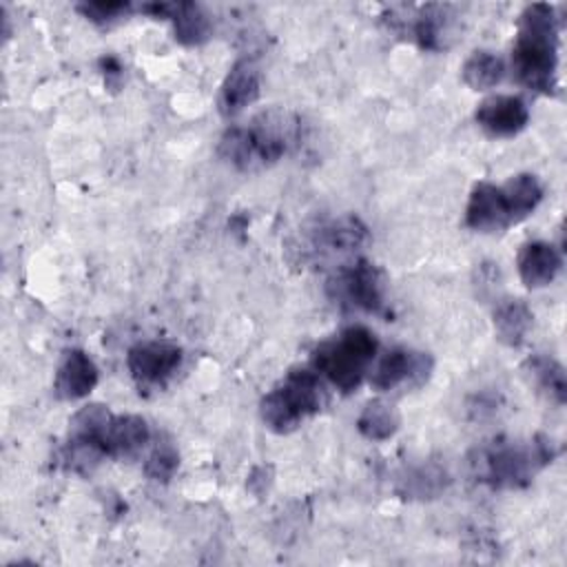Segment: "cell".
Instances as JSON below:
<instances>
[{
  "label": "cell",
  "mask_w": 567,
  "mask_h": 567,
  "mask_svg": "<svg viewBox=\"0 0 567 567\" xmlns=\"http://www.w3.org/2000/svg\"><path fill=\"white\" fill-rule=\"evenodd\" d=\"M512 69L527 89L547 95L556 91L558 18L554 7L536 2L523 9L512 49Z\"/></svg>",
  "instance_id": "1"
},
{
  "label": "cell",
  "mask_w": 567,
  "mask_h": 567,
  "mask_svg": "<svg viewBox=\"0 0 567 567\" xmlns=\"http://www.w3.org/2000/svg\"><path fill=\"white\" fill-rule=\"evenodd\" d=\"M297 120L292 113L270 109L259 113L250 126H230L219 140L217 153L237 171L250 173L275 164L297 140Z\"/></svg>",
  "instance_id": "2"
},
{
  "label": "cell",
  "mask_w": 567,
  "mask_h": 567,
  "mask_svg": "<svg viewBox=\"0 0 567 567\" xmlns=\"http://www.w3.org/2000/svg\"><path fill=\"white\" fill-rule=\"evenodd\" d=\"M377 350L379 341L372 330L365 326H348L334 339H328L312 350L310 365L341 392H352L377 359Z\"/></svg>",
  "instance_id": "3"
},
{
  "label": "cell",
  "mask_w": 567,
  "mask_h": 567,
  "mask_svg": "<svg viewBox=\"0 0 567 567\" xmlns=\"http://www.w3.org/2000/svg\"><path fill=\"white\" fill-rule=\"evenodd\" d=\"M556 447L547 436H534L529 443H494L474 452L472 467L478 481L501 489L525 487L532 476L551 463Z\"/></svg>",
  "instance_id": "4"
},
{
  "label": "cell",
  "mask_w": 567,
  "mask_h": 567,
  "mask_svg": "<svg viewBox=\"0 0 567 567\" xmlns=\"http://www.w3.org/2000/svg\"><path fill=\"white\" fill-rule=\"evenodd\" d=\"M323 405V385L315 370L292 368L259 403L261 421L277 434H288L303 419L317 414Z\"/></svg>",
  "instance_id": "5"
},
{
  "label": "cell",
  "mask_w": 567,
  "mask_h": 567,
  "mask_svg": "<svg viewBox=\"0 0 567 567\" xmlns=\"http://www.w3.org/2000/svg\"><path fill=\"white\" fill-rule=\"evenodd\" d=\"M328 292L332 295L334 301L365 310V312L383 310L381 272L368 259H357L354 264L341 268L328 281Z\"/></svg>",
  "instance_id": "6"
},
{
  "label": "cell",
  "mask_w": 567,
  "mask_h": 567,
  "mask_svg": "<svg viewBox=\"0 0 567 567\" xmlns=\"http://www.w3.org/2000/svg\"><path fill=\"white\" fill-rule=\"evenodd\" d=\"M126 365L137 385H162L182 365V348L171 341H140L128 350Z\"/></svg>",
  "instance_id": "7"
},
{
  "label": "cell",
  "mask_w": 567,
  "mask_h": 567,
  "mask_svg": "<svg viewBox=\"0 0 567 567\" xmlns=\"http://www.w3.org/2000/svg\"><path fill=\"white\" fill-rule=\"evenodd\" d=\"M432 368H434V359L430 352L392 348L377 361L370 374V383L381 392L392 390L403 381L421 385L432 374Z\"/></svg>",
  "instance_id": "8"
},
{
  "label": "cell",
  "mask_w": 567,
  "mask_h": 567,
  "mask_svg": "<svg viewBox=\"0 0 567 567\" xmlns=\"http://www.w3.org/2000/svg\"><path fill=\"white\" fill-rule=\"evenodd\" d=\"M476 124L494 137H512L529 122V109L518 95H489L474 113Z\"/></svg>",
  "instance_id": "9"
},
{
  "label": "cell",
  "mask_w": 567,
  "mask_h": 567,
  "mask_svg": "<svg viewBox=\"0 0 567 567\" xmlns=\"http://www.w3.org/2000/svg\"><path fill=\"white\" fill-rule=\"evenodd\" d=\"M97 377L100 374L93 359L80 348H69L62 352L60 365L55 370L53 392L62 401L84 399L97 385Z\"/></svg>",
  "instance_id": "10"
},
{
  "label": "cell",
  "mask_w": 567,
  "mask_h": 567,
  "mask_svg": "<svg viewBox=\"0 0 567 567\" xmlns=\"http://www.w3.org/2000/svg\"><path fill=\"white\" fill-rule=\"evenodd\" d=\"M259 66L250 58H239L226 73L219 89V111L224 117H233L250 106L259 97Z\"/></svg>",
  "instance_id": "11"
},
{
  "label": "cell",
  "mask_w": 567,
  "mask_h": 567,
  "mask_svg": "<svg viewBox=\"0 0 567 567\" xmlns=\"http://www.w3.org/2000/svg\"><path fill=\"white\" fill-rule=\"evenodd\" d=\"M465 224L476 233H498L512 226L501 186L489 182H478L465 206Z\"/></svg>",
  "instance_id": "12"
},
{
  "label": "cell",
  "mask_w": 567,
  "mask_h": 567,
  "mask_svg": "<svg viewBox=\"0 0 567 567\" xmlns=\"http://www.w3.org/2000/svg\"><path fill=\"white\" fill-rule=\"evenodd\" d=\"M142 11L155 18L173 20L175 40L186 47L202 44L210 35V20L195 2H151L144 4Z\"/></svg>",
  "instance_id": "13"
},
{
  "label": "cell",
  "mask_w": 567,
  "mask_h": 567,
  "mask_svg": "<svg viewBox=\"0 0 567 567\" xmlns=\"http://www.w3.org/2000/svg\"><path fill=\"white\" fill-rule=\"evenodd\" d=\"M516 266L518 277L527 288H545L556 279L563 257L549 241H527L518 252Z\"/></svg>",
  "instance_id": "14"
},
{
  "label": "cell",
  "mask_w": 567,
  "mask_h": 567,
  "mask_svg": "<svg viewBox=\"0 0 567 567\" xmlns=\"http://www.w3.org/2000/svg\"><path fill=\"white\" fill-rule=\"evenodd\" d=\"M456 22L452 7L447 4H425L419 9L412 22V35L419 47L427 51H443L454 40Z\"/></svg>",
  "instance_id": "15"
},
{
  "label": "cell",
  "mask_w": 567,
  "mask_h": 567,
  "mask_svg": "<svg viewBox=\"0 0 567 567\" xmlns=\"http://www.w3.org/2000/svg\"><path fill=\"white\" fill-rule=\"evenodd\" d=\"M151 439L148 423L137 414H113L104 436L102 447L106 456L120 458V456H133L137 454Z\"/></svg>",
  "instance_id": "16"
},
{
  "label": "cell",
  "mask_w": 567,
  "mask_h": 567,
  "mask_svg": "<svg viewBox=\"0 0 567 567\" xmlns=\"http://www.w3.org/2000/svg\"><path fill=\"white\" fill-rule=\"evenodd\" d=\"M534 323V315L523 299H501L494 308V330L505 346H520Z\"/></svg>",
  "instance_id": "17"
},
{
  "label": "cell",
  "mask_w": 567,
  "mask_h": 567,
  "mask_svg": "<svg viewBox=\"0 0 567 567\" xmlns=\"http://www.w3.org/2000/svg\"><path fill=\"white\" fill-rule=\"evenodd\" d=\"M501 193H503L505 208H507L512 224H516V221L525 219L529 213H534L543 199V186H540L538 177L532 173H518V175L509 177L501 186Z\"/></svg>",
  "instance_id": "18"
},
{
  "label": "cell",
  "mask_w": 567,
  "mask_h": 567,
  "mask_svg": "<svg viewBox=\"0 0 567 567\" xmlns=\"http://www.w3.org/2000/svg\"><path fill=\"white\" fill-rule=\"evenodd\" d=\"M525 372L534 379V383L558 405L567 401V381H565V368L547 357V354H532L525 361Z\"/></svg>",
  "instance_id": "19"
},
{
  "label": "cell",
  "mask_w": 567,
  "mask_h": 567,
  "mask_svg": "<svg viewBox=\"0 0 567 567\" xmlns=\"http://www.w3.org/2000/svg\"><path fill=\"white\" fill-rule=\"evenodd\" d=\"M357 430L368 441H388L399 430V414L390 403L372 399L363 405L357 419Z\"/></svg>",
  "instance_id": "20"
},
{
  "label": "cell",
  "mask_w": 567,
  "mask_h": 567,
  "mask_svg": "<svg viewBox=\"0 0 567 567\" xmlns=\"http://www.w3.org/2000/svg\"><path fill=\"white\" fill-rule=\"evenodd\" d=\"M463 82L474 89V91H487L492 86H496L503 75H505V64L498 55H494L492 51H474L463 69H461Z\"/></svg>",
  "instance_id": "21"
},
{
  "label": "cell",
  "mask_w": 567,
  "mask_h": 567,
  "mask_svg": "<svg viewBox=\"0 0 567 567\" xmlns=\"http://www.w3.org/2000/svg\"><path fill=\"white\" fill-rule=\"evenodd\" d=\"M368 239L365 224L354 215H343L321 228V241L334 252L357 250Z\"/></svg>",
  "instance_id": "22"
},
{
  "label": "cell",
  "mask_w": 567,
  "mask_h": 567,
  "mask_svg": "<svg viewBox=\"0 0 567 567\" xmlns=\"http://www.w3.org/2000/svg\"><path fill=\"white\" fill-rule=\"evenodd\" d=\"M111 416L113 414L102 403H89V405L80 408L69 421V439L93 441L102 447V436H104V430H106Z\"/></svg>",
  "instance_id": "23"
},
{
  "label": "cell",
  "mask_w": 567,
  "mask_h": 567,
  "mask_svg": "<svg viewBox=\"0 0 567 567\" xmlns=\"http://www.w3.org/2000/svg\"><path fill=\"white\" fill-rule=\"evenodd\" d=\"M179 467L177 445L168 436H159L144 461V474L155 483H168Z\"/></svg>",
  "instance_id": "24"
},
{
  "label": "cell",
  "mask_w": 567,
  "mask_h": 567,
  "mask_svg": "<svg viewBox=\"0 0 567 567\" xmlns=\"http://www.w3.org/2000/svg\"><path fill=\"white\" fill-rule=\"evenodd\" d=\"M447 481L450 478H447L445 470H441L436 465H423L405 478V492L412 496H419V498H434L441 489H445Z\"/></svg>",
  "instance_id": "25"
},
{
  "label": "cell",
  "mask_w": 567,
  "mask_h": 567,
  "mask_svg": "<svg viewBox=\"0 0 567 567\" xmlns=\"http://www.w3.org/2000/svg\"><path fill=\"white\" fill-rule=\"evenodd\" d=\"M75 9L95 24H109L122 18L131 9V4L128 2H82Z\"/></svg>",
  "instance_id": "26"
}]
</instances>
